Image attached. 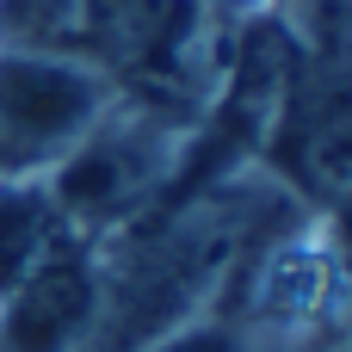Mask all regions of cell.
<instances>
[{
  "mask_svg": "<svg viewBox=\"0 0 352 352\" xmlns=\"http://www.w3.org/2000/svg\"><path fill=\"white\" fill-rule=\"evenodd\" d=\"M105 111L99 74L68 56L0 50V173L31 179L37 167L62 161Z\"/></svg>",
  "mask_w": 352,
  "mask_h": 352,
  "instance_id": "1",
  "label": "cell"
},
{
  "mask_svg": "<svg viewBox=\"0 0 352 352\" xmlns=\"http://www.w3.org/2000/svg\"><path fill=\"white\" fill-rule=\"evenodd\" d=\"M99 322V254L68 229L6 297H0V352H74Z\"/></svg>",
  "mask_w": 352,
  "mask_h": 352,
  "instance_id": "2",
  "label": "cell"
},
{
  "mask_svg": "<svg viewBox=\"0 0 352 352\" xmlns=\"http://www.w3.org/2000/svg\"><path fill=\"white\" fill-rule=\"evenodd\" d=\"M74 223L62 217L56 192L43 179H0V297L68 235Z\"/></svg>",
  "mask_w": 352,
  "mask_h": 352,
  "instance_id": "3",
  "label": "cell"
},
{
  "mask_svg": "<svg viewBox=\"0 0 352 352\" xmlns=\"http://www.w3.org/2000/svg\"><path fill=\"white\" fill-rule=\"evenodd\" d=\"M142 352H266V340L241 322H186V328L148 340Z\"/></svg>",
  "mask_w": 352,
  "mask_h": 352,
  "instance_id": "4",
  "label": "cell"
},
{
  "mask_svg": "<svg viewBox=\"0 0 352 352\" xmlns=\"http://www.w3.org/2000/svg\"><path fill=\"white\" fill-rule=\"evenodd\" d=\"M235 6H254V0H235Z\"/></svg>",
  "mask_w": 352,
  "mask_h": 352,
  "instance_id": "5",
  "label": "cell"
}]
</instances>
